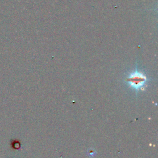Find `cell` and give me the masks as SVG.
<instances>
[{
  "label": "cell",
  "instance_id": "1",
  "mask_svg": "<svg viewBox=\"0 0 158 158\" xmlns=\"http://www.w3.org/2000/svg\"><path fill=\"white\" fill-rule=\"evenodd\" d=\"M149 78L146 75L138 69V63L136 62L135 70L130 72L125 77L124 81L136 93L141 89H143L146 85Z\"/></svg>",
  "mask_w": 158,
  "mask_h": 158
}]
</instances>
